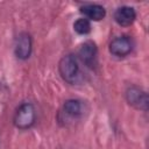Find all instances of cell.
I'll return each instance as SVG.
<instances>
[{"instance_id":"1","label":"cell","mask_w":149,"mask_h":149,"mask_svg":"<svg viewBox=\"0 0 149 149\" xmlns=\"http://www.w3.org/2000/svg\"><path fill=\"white\" fill-rule=\"evenodd\" d=\"M85 113H86V105L83 100L68 99L62 105L57 114V120L62 126L69 127L80 121L84 118Z\"/></svg>"},{"instance_id":"2","label":"cell","mask_w":149,"mask_h":149,"mask_svg":"<svg viewBox=\"0 0 149 149\" xmlns=\"http://www.w3.org/2000/svg\"><path fill=\"white\" fill-rule=\"evenodd\" d=\"M58 71L62 79L70 85L79 84L84 79L79 65V59L73 54H68L59 59Z\"/></svg>"},{"instance_id":"3","label":"cell","mask_w":149,"mask_h":149,"mask_svg":"<svg viewBox=\"0 0 149 149\" xmlns=\"http://www.w3.org/2000/svg\"><path fill=\"white\" fill-rule=\"evenodd\" d=\"M36 122V108L33 102L24 101L20 104L14 113L13 123L20 130H27L31 128Z\"/></svg>"},{"instance_id":"4","label":"cell","mask_w":149,"mask_h":149,"mask_svg":"<svg viewBox=\"0 0 149 149\" xmlns=\"http://www.w3.org/2000/svg\"><path fill=\"white\" fill-rule=\"evenodd\" d=\"M125 98H126V101L132 107L143 111V112L148 111V104H149L148 94L142 87H140L137 85L128 86L125 92Z\"/></svg>"},{"instance_id":"5","label":"cell","mask_w":149,"mask_h":149,"mask_svg":"<svg viewBox=\"0 0 149 149\" xmlns=\"http://www.w3.org/2000/svg\"><path fill=\"white\" fill-rule=\"evenodd\" d=\"M133 49H134V41L130 36L127 35H121L113 38L108 45L109 52L119 58H123L128 56L133 51Z\"/></svg>"},{"instance_id":"6","label":"cell","mask_w":149,"mask_h":149,"mask_svg":"<svg viewBox=\"0 0 149 149\" xmlns=\"http://www.w3.org/2000/svg\"><path fill=\"white\" fill-rule=\"evenodd\" d=\"M33 51V41L31 36L28 33H20L14 43V54L15 57L20 61H26L30 57Z\"/></svg>"},{"instance_id":"7","label":"cell","mask_w":149,"mask_h":149,"mask_svg":"<svg viewBox=\"0 0 149 149\" xmlns=\"http://www.w3.org/2000/svg\"><path fill=\"white\" fill-rule=\"evenodd\" d=\"M77 58L81 61L86 66L93 69L97 65V61H98V49L95 43L92 41H86L83 44H80L78 49Z\"/></svg>"},{"instance_id":"8","label":"cell","mask_w":149,"mask_h":149,"mask_svg":"<svg viewBox=\"0 0 149 149\" xmlns=\"http://www.w3.org/2000/svg\"><path fill=\"white\" fill-rule=\"evenodd\" d=\"M136 20V12L130 6L118 7L114 12V21L121 27H129Z\"/></svg>"},{"instance_id":"9","label":"cell","mask_w":149,"mask_h":149,"mask_svg":"<svg viewBox=\"0 0 149 149\" xmlns=\"http://www.w3.org/2000/svg\"><path fill=\"white\" fill-rule=\"evenodd\" d=\"M80 13L88 21H100L106 16V9L101 5L86 3L80 7Z\"/></svg>"},{"instance_id":"10","label":"cell","mask_w":149,"mask_h":149,"mask_svg":"<svg viewBox=\"0 0 149 149\" xmlns=\"http://www.w3.org/2000/svg\"><path fill=\"white\" fill-rule=\"evenodd\" d=\"M91 22L85 17H80L76 20L73 23V30L79 35H87L91 31Z\"/></svg>"}]
</instances>
